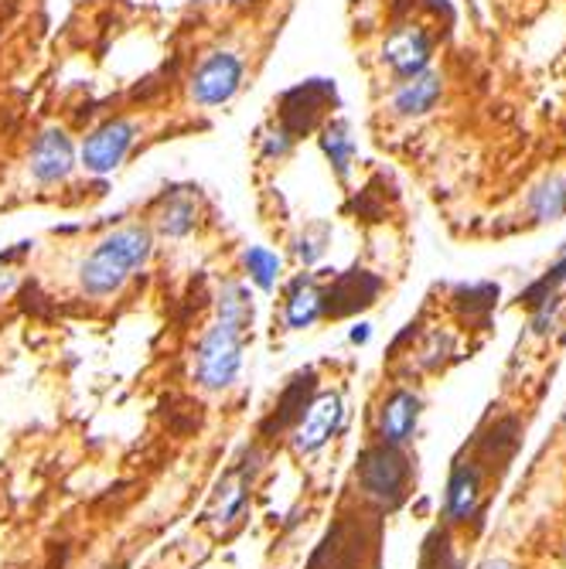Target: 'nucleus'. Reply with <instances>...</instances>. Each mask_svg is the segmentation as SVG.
Returning <instances> with one entry per match:
<instances>
[{
	"label": "nucleus",
	"instance_id": "obj_16",
	"mask_svg": "<svg viewBox=\"0 0 566 569\" xmlns=\"http://www.w3.org/2000/svg\"><path fill=\"white\" fill-rule=\"evenodd\" d=\"M477 495H481V474L474 467H458L455 477H450V485H447V511H450V519H468L474 505H477Z\"/></svg>",
	"mask_w": 566,
	"mask_h": 569
},
{
	"label": "nucleus",
	"instance_id": "obj_20",
	"mask_svg": "<svg viewBox=\"0 0 566 569\" xmlns=\"http://www.w3.org/2000/svg\"><path fill=\"white\" fill-rule=\"evenodd\" d=\"M219 318L243 324V328H246V321H252V304L239 283H229V287L219 294Z\"/></svg>",
	"mask_w": 566,
	"mask_h": 569
},
{
	"label": "nucleus",
	"instance_id": "obj_17",
	"mask_svg": "<svg viewBox=\"0 0 566 569\" xmlns=\"http://www.w3.org/2000/svg\"><path fill=\"white\" fill-rule=\"evenodd\" d=\"M529 215L535 222H553L559 215H566V175L546 178L529 194Z\"/></svg>",
	"mask_w": 566,
	"mask_h": 569
},
{
	"label": "nucleus",
	"instance_id": "obj_5",
	"mask_svg": "<svg viewBox=\"0 0 566 569\" xmlns=\"http://www.w3.org/2000/svg\"><path fill=\"white\" fill-rule=\"evenodd\" d=\"M334 99V82L328 79H307L294 90H287L280 96V106H276V123L287 130L294 140H300L304 133H310L318 127L325 106Z\"/></svg>",
	"mask_w": 566,
	"mask_h": 569
},
{
	"label": "nucleus",
	"instance_id": "obj_10",
	"mask_svg": "<svg viewBox=\"0 0 566 569\" xmlns=\"http://www.w3.org/2000/svg\"><path fill=\"white\" fill-rule=\"evenodd\" d=\"M382 59L389 62V69L400 75V79H410L416 72H423L431 66V38L423 27H396V32L386 38L382 45Z\"/></svg>",
	"mask_w": 566,
	"mask_h": 569
},
{
	"label": "nucleus",
	"instance_id": "obj_24",
	"mask_svg": "<svg viewBox=\"0 0 566 569\" xmlns=\"http://www.w3.org/2000/svg\"><path fill=\"white\" fill-rule=\"evenodd\" d=\"M423 569H458V566H455V556L447 553V543H444V538H440V556H437V566L423 562Z\"/></svg>",
	"mask_w": 566,
	"mask_h": 569
},
{
	"label": "nucleus",
	"instance_id": "obj_15",
	"mask_svg": "<svg viewBox=\"0 0 566 569\" xmlns=\"http://www.w3.org/2000/svg\"><path fill=\"white\" fill-rule=\"evenodd\" d=\"M318 140H321L325 157H328L331 167H334V175L345 181V178H349V170H352V161H355V140H352L349 123H345V120H331V123H325Z\"/></svg>",
	"mask_w": 566,
	"mask_h": 569
},
{
	"label": "nucleus",
	"instance_id": "obj_22",
	"mask_svg": "<svg viewBox=\"0 0 566 569\" xmlns=\"http://www.w3.org/2000/svg\"><path fill=\"white\" fill-rule=\"evenodd\" d=\"M325 246H328V225H310V229H304V236L297 239V256H300V263H318L321 256H325Z\"/></svg>",
	"mask_w": 566,
	"mask_h": 569
},
{
	"label": "nucleus",
	"instance_id": "obj_7",
	"mask_svg": "<svg viewBox=\"0 0 566 569\" xmlns=\"http://www.w3.org/2000/svg\"><path fill=\"white\" fill-rule=\"evenodd\" d=\"M382 291V280L369 270H349L331 280V287L321 291V318H349L355 310L373 307Z\"/></svg>",
	"mask_w": 566,
	"mask_h": 569
},
{
	"label": "nucleus",
	"instance_id": "obj_18",
	"mask_svg": "<svg viewBox=\"0 0 566 569\" xmlns=\"http://www.w3.org/2000/svg\"><path fill=\"white\" fill-rule=\"evenodd\" d=\"M243 270L260 291H273L280 276V256L267 246H249L243 252Z\"/></svg>",
	"mask_w": 566,
	"mask_h": 569
},
{
	"label": "nucleus",
	"instance_id": "obj_19",
	"mask_svg": "<svg viewBox=\"0 0 566 569\" xmlns=\"http://www.w3.org/2000/svg\"><path fill=\"white\" fill-rule=\"evenodd\" d=\"M191 229H194V205L188 202V198H175V202H167V209L161 212V233L181 239Z\"/></svg>",
	"mask_w": 566,
	"mask_h": 569
},
{
	"label": "nucleus",
	"instance_id": "obj_26",
	"mask_svg": "<svg viewBox=\"0 0 566 569\" xmlns=\"http://www.w3.org/2000/svg\"><path fill=\"white\" fill-rule=\"evenodd\" d=\"M481 569H508V566H505V562H485Z\"/></svg>",
	"mask_w": 566,
	"mask_h": 569
},
{
	"label": "nucleus",
	"instance_id": "obj_1",
	"mask_svg": "<svg viewBox=\"0 0 566 569\" xmlns=\"http://www.w3.org/2000/svg\"><path fill=\"white\" fill-rule=\"evenodd\" d=\"M154 252V236L148 225H123V229L99 239L86 260L79 263V287L86 297H113L123 283L144 270Z\"/></svg>",
	"mask_w": 566,
	"mask_h": 569
},
{
	"label": "nucleus",
	"instance_id": "obj_2",
	"mask_svg": "<svg viewBox=\"0 0 566 569\" xmlns=\"http://www.w3.org/2000/svg\"><path fill=\"white\" fill-rule=\"evenodd\" d=\"M243 324L233 321H215L205 337L198 341L194 352V382L209 389V392H222L229 389L243 368Z\"/></svg>",
	"mask_w": 566,
	"mask_h": 569
},
{
	"label": "nucleus",
	"instance_id": "obj_11",
	"mask_svg": "<svg viewBox=\"0 0 566 569\" xmlns=\"http://www.w3.org/2000/svg\"><path fill=\"white\" fill-rule=\"evenodd\" d=\"M440 93H444L440 72L423 69L416 75L403 79L400 90L392 93V109L400 112V117H423V112H431L437 106Z\"/></svg>",
	"mask_w": 566,
	"mask_h": 569
},
{
	"label": "nucleus",
	"instance_id": "obj_4",
	"mask_svg": "<svg viewBox=\"0 0 566 569\" xmlns=\"http://www.w3.org/2000/svg\"><path fill=\"white\" fill-rule=\"evenodd\" d=\"M406 477H410L406 458L392 443L369 447L358 458V485L365 488V495H373L386 505H396L403 498Z\"/></svg>",
	"mask_w": 566,
	"mask_h": 569
},
{
	"label": "nucleus",
	"instance_id": "obj_9",
	"mask_svg": "<svg viewBox=\"0 0 566 569\" xmlns=\"http://www.w3.org/2000/svg\"><path fill=\"white\" fill-rule=\"evenodd\" d=\"M32 178L38 185H59L72 175L75 167V147L62 127H48L35 137L32 144Z\"/></svg>",
	"mask_w": 566,
	"mask_h": 569
},
{
	"label": "nucleus",
	"instance_id": "obj_23",
	"mask_svg": "<svg viewBox=\"0 0 566 569\" xmlns=\"http://www.w3.org/2000/svg\"><path fill=\"white\" fill-rule=\"evenodd\" d=\"M291 147H294V137L283 130L280 123H276V130L270 133V137H263V157L267 161H280V157H287L291 154Z\"/></svg>",
	"mask_w": 566,
	"mask_h": 569
},
{
	"label": "nucleus",
	"instance_id": "obj_8",
	"mask_svg": "<svg viewBox=\"0 0 566 569\" xmlns=\"http://www.w3.org/2000/svg\"><path fill=\"white\" fill-rule=\"evenodd\" d=\"M345 419V403L338 392H321L307 403L304 416L294 426V450L297 453H315L321 450Z\"/></svg>",
	"mask_w": 566,
	"mask_h": 569
},
{
	"label": "nucleus",
	"instance_id": "obj_13",
	"mask_svg": "<svg viewBox=\"0 0 566 569\" xmlns=\"http://www.w3.org/2000/svg\"><path fill=\"white\" fill-rule=\"evenodd\" d=\"M310 400H315V372L307 368V372H300L287 389L280 392V400L273 406V416L263 423V434L276 437L283 430H291V426H297V419L304 416Z\"/></svg>",
	"mask_w": 566,
	"mask_h": 569
},
{
	"label": "nucleus",
	"instance_id": "obj_25",
	"mask_svg": "<svg viewBox=\"0 0 566 569\" xmlns=\"http://www.w3.org/2000/svg\"><path fill=\"white\" fill-rule=\"evenodd\" d=\"M369 334H373L369 324H355L349 337H352V345H365V341H369Z\"/></svg>",
	"mask_w": 566,
	"mask_h": 569
},
{
	"label": "nucleus",
	"instance_id": "obj_12",
	"mask_svg": "<svg viewBox=\"0 0 566 569\" xmlns=\"http://www.w3.org/2000/svg\"><path fill=\"white\" fill-rule=\"evenodd\" d=\"M416 419H420V400H416L410 389H396L389 400H386L382 416H379L382 443L403 447L413 437V430H416Z\"/></svg>",
	"mask_w": 566,
	"mask_h": 569
},
{
	"label": "nucleus",
	"instance_id": "obj_14",
	"mask_svg": "<svg viewBox=\"0 0 566 569\" xmlns=\"http://www.w3.org/2000/svg\"><path fill=\"white\" fill-rule=\"evenodd\" d=\"M321 318V287L315 276H297L287 291V304H283V321L291 331H304Z\"/></svg>",
	"mask_w": 566,
	"mask_h": 569
},
{
	"label": "nucleus",
	"instance_id": "obj_6",
	"mask_svg": "<svg viewBox=\"0 0 566 569\" xmlns=\"http://www.w3.org/2000/svg\"><path fill=\"white\" fill-rule=\"evenodd\" d=\"M133 140H137V123L127 117H113V120L99 123L86 137V144H82V167L99 178L113 175V170L127 161Z\"/></svg>",
	"mask_w": 566,
	"mask_h": 569
},
{
	"label": "nucleus",
	"instance_id": "obj_21",
	"mask_svg": "<svg viewBox=\"0 0 566 569\" xmlns=\"http://www.w3.org/2000/svg\"><path fill=\"white\" fill-rule=\"evenodd\" d=\"M246 488H249L246 471H239L233 481H225V485L219 488V522H233L236 519V511L246 505Z\"/></svg>",
	"mask_w": 566,
	"mask_h": 569
},
{
	"label": "nucleus",
	"instance_id": "obj_3",
	"mask_svg": "<svg viewBox=\"0 0 566 569\" xmlns=\"http://www.w3.org/2000/svg\"><path fill=\"white\" fill-rule=\"evenodd\" d=\"M246 62L229 48L209 51L202 62H198L188 75V99L202 109H215L233 103V96L243 90Z\"/></svg>",
	"mask_w": 566,
	"mask_h": 569
}]
</instances>
